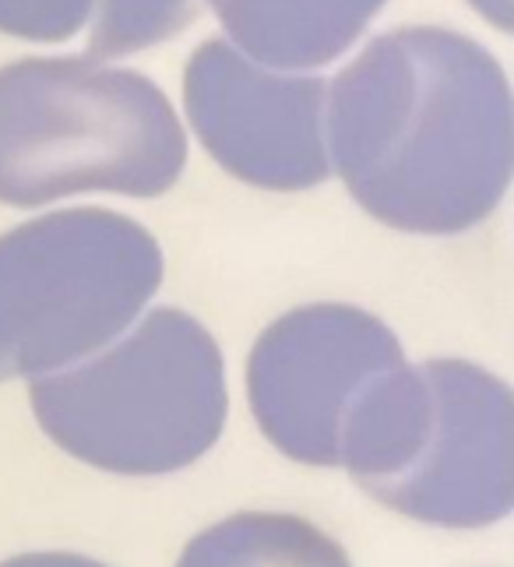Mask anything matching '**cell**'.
Returning a JSON list of instances; mask_svg holds the SVG:
<instances>
[{"label":"cell","instance_id":"obj_4","mask_svg":"<svg viewBox=\"0 0 514 567\" xmlns=\"http://www.w3.org/2000/svg\"><path fill=\"white\" fill-rule=\"evenodd\" d=\"M43 434L116 476H169L208 455L226 426V363L187 310L155 307L124 342L29 384Z\"/></svg>","mask_w":514,"mask_h":567},{"label":"cell","instance_id":"obj_12","mask_svg":"<svg viewBox=\"0 0 514 567\" xmlns=\"http://www.w3.org/2000/svg\"><path fill=\"white\" fill-rule=\"evenodd\" d=\"M0 567H106L85 554H61V550H47V554H18L0 560Z\"/></svg>","mask_w":514,"mask_h":567},{"label":"cell","instance_id":"obj_9","mask_svg":"<svg viewBox=\"0 0 514 567\" xmlns=\"http://www.w3.org/2000/svg\"><path fill=\"white\" fill-rule=\"evenodd\" d=\"M176 567H352L339 539L300 515L240 512L197 533Z\"/></svg>","mask_w":514,"mask_h":567},{"label":"cell","instance_id":"obj_8","mask_svg":"<svg viewBox=\"0 0 514 567\" xmlns=\"http://www.w3.org/2000/svg\"><path fill=\"white\" fill-rule=\"evenodd\" d=\"M384 4L388 0H212L236 50L279 71L339 61Z\"/></svg>","mask_w":514,"mask_h":567},{"label":"cell","instance_id":"obj_7","mask_svg":"<svg viewBox=\"0 0 514 567\" xmlns=\"http://www.w3.org/2000/svg\"><path fill=\"white\" fill-rule=\"evenodd\" d=\"M325 106V78L265 71L226 39H205L184 71V110L205 152L261 190L328 181Z\"/></svg>","mask_w":514,"mask_h":567},{"label":"cell","instance_id":"obj_13","mask_svg":"<svg viewBox=\"0 0 514 567\" xmlns=\"http://www.w3.org/2000/svg\"><path fill=\"white\" fill-rule=\"evenodd\" d=\"M490 25H497L501 32H511V0H469Z\"/></svg>","mask_w":514,"mask_h":567},{"label":"cell","instance_id":"obj_10","mask_svg":"<svg viewBox=\"0 0 514 567\" xmlns=\"http://www.w3.org/2000/svg\"><path fill=\"white\" fill-rule=\"evenodd\" d=\"M212 0H99V18L89 35V53L127 56L160 47L184 32Z\"/></svg>","mask_w":514,"mask_h":567},{"label":"cell","instance_id":"obj_3","mask_svg":"<svg viewBox=\"0 0 514 567\" xmlns=\"http://www.w3.org/2000/svg\"><path fill=\"white\" fill-rule=\"evenodd\" d=\"M339 468L412 522L486 529L514 507L511 388L469 360L402 363L352 416Z\"/></svg>","mask_w":514,"mask_h":567},{"label":"cell","instance_id":"obj_2","mask_svg":"<svg viewBox=\"0 0 514 567\" xmlns=\"http://www.w3.org/2000/svg\"><path fill=\"white\" fill-rule=\"evenodd\" d=\"M187 166V134L152 78L95 56L0 68V202L39 208L85 190L160 198Z\"/></svg>","mask_w":514,"mask_h":567},{"label":"cell","instance_id":"obj_6","mask_svg":"<svg viewBox=\"0 0 514 567\" xmlns=\"http://www.w3.org/2000/svg\"><path fill=\"white\" fill-rule=\"evenodd\" d=\"M405 363L399 336L363 307L307 303L271 321L247 360L254 423L300 465L339 468L352 416Z\"/></svg>","mask_w":514,"mask_h":567},{"label":"cell","instance_id":"obj_1","mask_svg":"<svg viewBox=\"0 0 514 567\" xmlns=\"http://www.w3.org/2000/svg\"><path fill=\"white\" fill-rule=\"evenodd\" d=\"M328 152L378 223L459 237L497 212L511 184L507 74L462 32L391 29L328 85Z\"/></svg>","mask_w":514,"mask_h":567},{"label":"cell","instance_id":"obj_11","mask_svg":"<svg viewBox=\"0 0 514 567\" xmlns=\"http://www.w3.org/2000/svg\"><path fill=\"white\" fill-rule=\"evenodd\" d=\"M92 0H0V32L32 43H64L89 22Z\"/></svg>","mask_w":514,"mask_h":567},{"label":"cell","instance_id":"obj_5","mask_svg":"<svg viewBox=\"0 0 514 567\" xmlns=\"http://www.w3.org/2000/svg\"><path fill=\"white\" fill-rule=\"evenodd\" d=\"M163 247L110 208L39 215L0 237V381L106 349L163 286Z\"/></svg>","mask_w":514,"mask_h":567}]
</instances>
